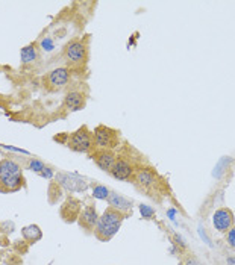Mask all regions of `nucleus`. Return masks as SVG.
I'll return each instance as SVG.
<instances>
[{"label":"nucleus","instance_id":"nucleus-1","mask_svg":"<svg viewBox=\"0 0 235 265\" xmlns=\"http://www.w3.org/2000/svg\"><path fill=\"white\" fill-rule=\"evenodd\" d=\"M25 178L22 167L12 159L0 161V192H15L23 188Z\"/></svg>","mask_w":235,"mask_h":265},{"label":"nucleus","instance_id":"nucleus-2","mask_svg":"<svg viewBox=\"0 0 235 265\" xmlns=\"http://www.w3.org/2000/svg\"><path fill=\"white\" fill-rule=\"evenodd\" d=\"M123 220H124V214L110 206L97 220V225L94 227L96 238L99 241H105V242L110 241L121 227Z\"/></svg>","mask_w":235,"mask_h":265},{"label":"nucleus","instance_id":"nucleus-3","mask_svg":"<svg viewBox=\"0 0 235 265\" xmlns=\"http://www.w3.org/2000/svg\"><path fill=\"white\" fill-rule=\"evenodd\" d=\"M66 144L70 150L78 151V153H88V151H91L96 147L93 132H90L87 126L79 127L76 132L69 135Z\"/></svg>","mask_w":235,"mask_h":265},{"label":"nucleus","instance_id":"nucleus-4","mask_svg":"<svg viewBox=\"0 0 235 265\" xmlns=\"http://www.w3.org/2000/svg\"><path fill=\"white\" fill-rule=\"evenodd\" d=\"M87 58H88L87 46L82 41H79V39L70 41L64 47V59L72 67H80V65H83L87 62Z\"/></svg>","mask_w":235,"mask_h":265},{"label":"nucleus","instance_id":"nucleus-5","mask_svg":"<svg viewBox=\"0 0 235 265\" xmlns=\"http://www.w3.org/2000/svg\"><path fill=\"white\" fill-rule=\"evenodd\" d=\"M94 138V146L97 149H105V150H113L118 146V134L117 130L106 127V126H97L93 132Z\"/></svg>","mask_w":235,"mask_h":265},{"label":"nucleus","instance_id":"nucleus-6","mask_svg":"<svg viewBox=\"0 0 235 265\" xmlns=\"http://www.w3.org/2000/svg\"><path fill=\"white\" fill-rule=\"evenodd\" d=\"M69 80H70L69 69L59 67V69H53L52 72H49L44 77L42 83L49 93H55V91H59L61 88H64L69 83Z\"/></svg>","mask_w":235,"mask_h":265},{"label":"nucleus","instance_id":"nucleus-7","mask_svg":"<svg viewBox=\"0 0 235 265\" xmlns=\"http://www.w3.org/2000/svg\"><path fill=\"white\" fill-rule=\"evenodd\" d=\"M80 211H82V205H80V200H78L76 197H67L66 202L61 205V209H59L61 217L66 223L78 222Z\"/></svg>","mask_w":235,"mask_h":265},{"label":"nucleus","instance_id":"nucleus-8","mask_svg":"<svg viewBox=\"0 0 235 265\" xmlns=\"http://www.w3.org/2000/svg\"><path fill=\"white\" fill-rule=\"evenodd\" d=\"M56 181L59 184V187L69 189V191H85L88 188V184L85 179L79 178L76 174H69V173H59L56 176Z\"/></svg>","mask_w":235,"mask_h":265},{"label":"nucleus","instance_id":"nucleus-9","mask_svg":"<svg viewBox=\"0 0 235 265\" xmlns=\"http://www.w3.org/2000/svg\"><path fill=\"white\" fill-rule=\"evenodd\" d=\"M93 161L96 162V165L103 170V171H111V168L114 167L116 161H117V156L114 154L113 150H105V149H97V150L93 151L91 154Z\"/></svg>","mask_w":235,"mask_h":265},{"label":"nucleus","instance_id":"nucleus-10","mask_svg":"<svg viewBox=\"0 0 235 265\" xmlns=\"http://www.w3.org/2000/svg\"><path fill=\"white\" fill-rule=\"evenodd\" d=\"M212 223L219 232H228L231 227H234V214L231 209L222 208L219 211H216L214 217H212Z\"/></svg>","mask_w":235,"mask_h":265},{"label":"nucleus","instance_id":"nucleus-11","mask_svg":"<svg viewBox=\"0 0 235 265\" xmlns=\"http://www.w3.org/2000/svg\"><path fill=\"white\" fill-rule=\"evenodd\" d=\"M110 173L113 174V178H116L118 181H127L134 174V168L129 161H126L123 158H117V161Z\"/></svg>","mask_w":235,"mask_h":265},{"label":"nucleus","instance_id":"nucleus-12","mask_svg":"<svg viewBox=\"0 0 235 265\" xmlns=\"http://www.w3.org/2000/svg\"><path fill=\"white\" fill-rule=\"evenodd\" d=\"M85 96L79 91H70L66 97H64V102H62V106L70 111V113H75V111H80L85 108Z\"/></svg>","mask_w":235,"mask_h":265},{"label":"nucleus","instance_id":"nucleus-13","mask_svg":"<svg viewBox=\"0 0 235 265\" xmlns=\"http://www.w3.org/2000/svg\"><path fill=\"white\" fill-rule=\"evenodd\" d=\"M97 220H99V215H97L96 208H94V206H85V208L80 211L78 223L80 227H83V229H87V230H91V229L96 227Z\"/></svg>","mask_w":235,"mask_h":265},{"label":"nucleus","instance_id":"nucleus-14","mask_svg":"<svg viewBox=\"0 0 235 265\" xmlns=\"http://www.w3.org/2000/svg\"><path fill=\"white\" fill-rule=\"evenodd\" d=\"M38 59V47L37 44H28L26 47H23L20 50V61L23 65H29L34 64Z\"/></svg>","mask_w":235,"mask_h":265},{"label":"nucleus","instance_id":"nucleus-15","mask_svg":"<svg viewBox=\"0 0 235 265\" xmlns=\"http://www.w3.org/2000/svg\"><path fill=\"white\" fill-rule=\"evenodd\" d=\"M108 202H110L111 208L117 209L120 212H127L132 208V203L127 198H124L123 195L117 194V192H111L110 197H108Z\"/></svg>","mask_w":235,"mask_h":265},{"label":"nucleus","instance_id":"nucleus-16","mask_svg":"<svg viewBox=\"0 0 235 265\" xmlns=\"http://www.w3.org/2000/svg\"><path fill=\"white\" fill-rule=\"evenodd\" d=\"M22 236L25 238V241H28L29 244H35L42 238V232L37 225H29V226L22 229Z\"/></svg>","mask_w":235,"mask_h":265},{"label":"nucleus","instance_id":"nucleus-17","mask_svg":"<svg viewBox=\"0 0 235 265\" xmlns=\"http://www.w3.org/2000/svg\"><path fill=\"white\" fill-rule=\"evenodd\" d=\"M135 181H137L140 185H143V187H151V185L155 184L157 176H155V173H154L152 170H149V168H140V170L135 173Z\"/></svg>","mask_w":235,"mask_h":265},{"label":"nucleus","instance_id":"nucleus-18","mask_svg":"<svg viewBox=\"0 0 235 265\" xmlns=\"http://www.w3.org/2000/svg\"><path fill=\"white\" fill-rule=\"evenodd\" d=\"M29 168L32 170V171H35V173H39V174H42V176H46V171H47V167L38 161V159H31L29 161Z\"/></svg>","mask_w":235,"mask_h":265},{"label":"nucleus","instance_id":"nucleus-19","mask_svg":"<svg viewBox=\"0 0 235 265\" xmlns=\"http://www.w3.org/2000/svg\"><path fill=\"white\" fill-rule=\"evenodd\" d=\"M110 194H111L110 189L106 188V187H103V185H96V187L93 188V195H94L96 198L103 200V198H108Z\"/></svg>","mask_w":235,"mask_h":265},{"label":"nucleus","instance_id":"nucleus-20","mask_svg":"<svg viewBox=\"0 0 235 265\" xmlns=\"http://www.w3.org/2000/svg\"><path fill=\"white\" fill-rule=\"evenodd\" d=\"M140 211H141V214H143V217H144V218H152V217H154V214H155V212H154V209H152V208H149L147 205H141V206H140Z\"/></svg>","mask_w":235,"mask_h":265},{"label":"nucleus","instance_id":"nucleus-21","mask_svg":"<svg viewBox=\"0 0 235 265\" xmlns=\"http://www.w3.org/2000/svg\"><path fill=\"white\" fill-rule=\"evenodd\" d=\"M41 47H42V50L50 52V50H53V41H52L50 38H44V39L41 41Z\"/></svg>","mask_w":235,"mask_h":265},{"label":"nucleus","instance_id":"nucleus-22","mask_svg":"<svg viewBox=\"0 0 235 265\" xmlns=\"http://www.w3.org/2000/svg\"><path fill=\"white\" fill-rule=\"evenodd\" d=\"M228 244L235 249V227H231L228 230Z\"/></svg>","mask_w":235,"mask_h":265}]
</instances>
